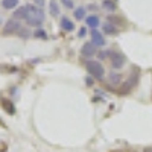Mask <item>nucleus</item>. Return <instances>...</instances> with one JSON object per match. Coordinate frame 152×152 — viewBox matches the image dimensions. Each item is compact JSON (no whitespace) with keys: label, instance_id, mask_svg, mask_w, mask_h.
Instances as JSON below:
<instances>
[{"label":"nucleus","instance_id":"f257e3e1","mask_svg":"<svg viewBox=\"0 0 152 152\" xmlns=\"http://www.w3.org/2000/svg\"><path fill=\"white\" fill-rule=\"evenodd\" d=\"M28 6V18H26V23L29 26H35V28H40L41 23L44 21V12L41 8H38L35 5H26Z\"/></svg>","mask_w":152,"mask_h":152},{"label":"nucleus","instance_id":"f03ea898","mask_svg":"<svg viewBox=\"0 0 152 152\" xmlns=\"http://www.w3.org/2000/svg\"><path fill=\"white\" fill-rule=\"evenodd\" d=\"M87 72L90 76H93L94 79H102L104 75H105L104 66L97 61H87Z\"/></svg>","mask_w":152,"mask_h":152},{"label":"nucleus","instance_id":"7ed1b4c3","mask_svg":"<svg viewBox=\"0 0 152 152\" xmlns=\"http://www.w3.org/2000/svg\"><path fill=\"white\" fill-rule=\"evenodd\" d=\"M108 53H110V62H111L113 69H122L125 66L126 56L122 52H119V50H111Z\"/></svg>","mask_w":152,"mask_h":152},{"label":"nucleus","instance_id":"20e7f679","mask_svg":"<svg viewBox=\"0 0 152 152\" xmlns=\"http://www.w3.org/2000/svg\"><path fill=\"white\" fill-rule=\"evenodd\" d=\"M20 29H21V26H20L18 20L11 18V20H8V21H6V24L3 26V34H5V35H11V34L18 32Z\"/></svg>","mask_w":152,"mask_h":152},{"label":"nucleus","instance_id":"39448f33","mask_svg":"<svg viewBox=\"0 0 152 152\" xmlns=\"http://www.w3.org/2000/svg\"><path fill=\"white\" fill-rule=\"evenodd\" d=\"M81 53L84 55V56H93V55H96L97 53V50H96V46L90 41V43H85L84 46H82V49H81Z\"/></svg>","mask_w":152,"mask_h":152},{"label":"nucleus","instance_id":"423d86ee","mask_svg":"<svg viewBox=\"0 0 152 152\" xmlns=\"http://www.w3.org/2000/svg\"><path fill=\"white\" fill-rule=\"evenodd\" d=\"M91 43L94 46H105V38L102 37V34H100L99 31L93 29L91 31Z\"/></svg>","mask_w":152,"mask_h":152},{"label":"nucleus","instance_id":"0eeeda50","mask_svg":"<svg viewBox=\"0 0 152 152\" xmlns=\"http://www.w3.org/2000/svg\"><path fill=\"white\" fill-rule=\"evenodd\" d=\"M28 14H29L28 6H20L14 12V20H26L28 18Z\"/></svg>","mask_w":152,"mask_h":152},{"label":"nucleus","instance_id":"6e6552de","mask_svg":"<svg viewBox=\"0 0 152 152\" xmlns=\"http://www.w3.org/2000/svg\"><path fill=\"white\" fill-rule=\"evenodd\" d=\"M0 105L3 107V110H5L8 114H14V113H15V107H14V104H12L9 99L0 97Z\"/></svg>","mask_w":152,"mask_h":152},{"label":"nucleus","instance_id":"1a4fd4ad","mask_svg":"<svg viewBox=\"0 0 152 152\" xmlns=\"http://www.w3.org/2000/svg\"><path fill=\"white\" fill-rule=\"evenodd\" d=\"M61 29L66 31V32H72V31L75 29V24H73V21H72L70 18L62 17V18H61Z\"/></svg>","mask_w":152,"mask_h":152},{"label":"nucleus","instance_id":"9d476101","mask_svg":"<svg viewBox=\"0 0 152 152\" xmlns=\"http://www.w3.org/2000/svg\"><path fill=\"white\" fill-rule=\"evenodd\" d=\"M85 23H87L91 29H96L99 24H100V20H99V17H96V15H88V17L85 18Z\"/></svg>","mask_w":152,"mask_h":152},{"label":"nucleus","instance_id":"9b49d317","mask_svg":"<svg viewBox=\"0 0 152 152\" xmlns=\"http://www.w3.org/2000/svg\"><path fill=\"white\" fill-rule=\"evenodd\" d=\"M102 31H104L105 34H108V35H116V34L119 32L117 28L113 26L111 23H104V24H102Z\"/></svg>","mask_w":152,"mask_h":152},{"label":"nucleus","instance_id":"f8f14e48","mask_svg":"<svg viewBox=\"0 0 152 152\" xmlns=\"http://www.w3.org/2000/svg\"><path fill=\"white\" fill-rule=\"evenodd\" d=\"M49 9H50V14H52L53 17H58V15H59V6H58V2H56V0H50Z\"/></svg>","mask_w":152,"mask_h":152},{"label":"nucleus","instance_id":"ddd939ff","mask_svg":"<svg viewBox=\"0 0 152 152\" xmlns=\"http://www.w3.org/2000/svg\"><path fill=\"white\" fill-rule=\"evenodd\" d=\"M18 5V0H2V6L5 9H14Z\"/></svg>","mask_w":152,"mask_h":152},{"label":"nucleus","instance_id":"4468645a","mask_svg":"<svg viewBox=\"0 0 152 152\" xmlns=\"http://www.w3.org/2000/svg\"><path fill=\"white\" fill-rule=\"evenodd\" d=\"M110 82L113 84V85H117V84H120V81H122V76L119 75V73H110Z\"/></svg>","mask_w":152,"mask_h":152},{"label":"nucleus","instance_id":"2eb2a0df","mask_svg":"<svg viewBox=\"0 0 152 152\" xmlns=\"http://www.w3.org/2000/svg\"><path fill=\"white\" fill-rule=\"evenodd\" d=\"M73 14H75V18L76 20H82L85 17V8H76Z\"/></svg>","mask_w":152,"mask_h":152},{"label":"nucleus","instance_id":"dca6fc26","mask_svg":"<svg viewBox=\"0 0 152 152\" xmlns=\"http://www.w3.org/2000/svg\"><path fill=\"white\" fill-rule=\"evenodd\" d=\"M102 6H104L105 9H108L110 12H113V11H116V3H114L113 0H104V3H102Z\"/></svg>","mask_w":152,"mask_h":152},{"label":"nucleus","instance_id":"f3484780","mask_svg":"<svg viewBox=\"0 0 152 152\" xmlns=\"http://www.w3.org/2000/svg\"><path fill=\"white\" fill-rule=\"evenodd\" d=\"M34 37L35 38H41V40H47V32L43 31V29H37L34 32Z\"/></svg>","mask_w":152,"mask_h":152},{"label":"nucleus","instance_id":"a211bd4d","mask_svg":"<svg viewBox=\"0 0 152 152\" xmlns=\"http://www.w3.org/2000/svg\"><path fill=\"white\" fill-rule=\"evenodd\" d=\"M111 21H113V26H114V24H116V26H120V23H122L120 18L114 17V15H110V17H108V23H111Z\"/></svg>","mask_w":152,"mask_h":152},{"label":"nucleus","instance_id":"6ab92c4d","mask_svg":"<svg viewBox=\"0 0 152 152\" xmlns=\"http://www.w3.org/2000/svg\"><path fill=\"white\" fill-rule=\"evenodd\" d=\"M61 3L64 5V8H67V9H73V0H61Z\"/></svg>","mask_w":152,"mask_h":152},{"label":"nucleus","instance_id":"aec40b11","mask_svg":"<svg viewBox=\"0 0 152 152\" xmlns=\"http://www.w3.org/2000/svg\"><path fill=\"white\" fill-rule=\"evenodd\" d=\"M18 35H20L21 38H28V37H29V31H28V29H23V28H21V29L18 31Z\"/></svg>","mask_w":152,"mask_h":152},{"label":"nucleus","instance_id":"412c9836","mask_svg":"<svg viewBox=\"0 0 152 152\" xmlns=\"http://www.w3.org/2000/svg\"><path fill=\"white\" fill-rule=\"evenodd\" d=\"M34 2H35V6H38V8L44 6V0H34Z\"/></svg>","mask_w":152,"mask_h":152},{"label":"nucleus","instance_id":"4be33fe9","mask_svg":"<svg viewBox=\"0 0 152 152\" xmlns=\"http://www.w3.org/2000/svg\"><path fill=\"white\" fill-rule=\"evenodd\" d=\"M107 55H110V53H107V52H99V58H100V59L107 58Z\"/></svg>","mask_w":152,"mask_h":152},{"label":"nucleus","instance_id":"5701e85b","mask_svg":"<svg viewBox=\"0 0 152 152\" xmlns=\"http://www.w3.org/2000/svg\"><path fill=\"white\" fill-rule=\"evenodd\" d=\"M85 82H87V85H93V79H91V78H88V76L85 78Z\"/></svg>","mask_w":152,"mask_h":152},{"label":"nucleus","instance_id":"b1692460","mask_svg":"<svg viewBox=\"0 0 152 152\" xmlns=\"http://www.w3.org/2000/svg\"><path fill=\"white\" fill-rule=\"evenodd\" d=\"M85 35V28H82L81 31H79V37H84Z\"/></svg>","mask_w":152,"mask_h":152},{"label":"nucleus","instance_id":"393cba45","mask_svg":"<svg viewBox=\"0 0 152 152\" xmlns=\"http://www.w3.org/2000/svg\"><path fill=\"white\" fill-rule=\"evenodd\" d=\"M145 152H152V146H149V148H146V149H145Z\"/></svg>","mask_w":152,"mask_h":152},{"label":"nucleus","instance_id":"a878e982","mask_svg":"<svg viewBox=\"0 0 152 152\" xmlns=\"http://www.w3.org/2000/svg\"><path fill=\"white\" fill-rule=\"evenodd\" d=\"M114 152H123V151H114Z\"/></svg>","mask_w":152,"mask_h":152},{"label":"nucleus","instance_id":"bb28decb","mask_svg":"<svg viewBox=\"0 0 152 152\" xmlns=\"http://www.w3.org/2000/svg\"><path fill=\"white\" fill-rule=\"evenodd\" d=\"M0 24H2V17H0Z\"/></svg>","mask_w":152,"mask_h":152},{"label":"nucleus","instance_id":"cd10ccee","mask_svg":"<svg viewBox=\"0 0 152 152\" xmlns=\"http://www.w3.org/2000/svg\"><path fill=\"white\" fill-rule=\"evenodd\" d=\"M0 125H2V120H0Z\"/></svg>","mask_w":152,"mask_h":152}]
</instances>
